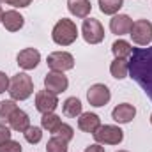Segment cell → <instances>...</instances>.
Returning a JSON list of instances; mask_svg holds the SVG:
<instances>
[{"mask_svg":"<svg viewBox=\"0 0 152 152\" xmlns=\"http://www.w3.org/2000/svg\"><path fill=\"white\" fill-rule=\"evenodd\" d=\"M78 127H80L83 133H92V134H94V133L101 127V118H99V115L90 113V112L81 113L80 118H78Z\"/></svg>","mask_w":152,"mask_h":152,"instance_id":"obj_14","label":"cell"},{"mask_svg":"<svg viewBox=\"0 0 152 152\" xmlns=\"http://www.w3.org/2000/svg\"><path fill=\"white\" fill-rule=\"evenodd\" d=\"M81 36L88 44H99L104 39V28L99 23V20L87 18L83 20V25H81Z\"/></svg>","mask_w":152,"mask_h":152,"instance_id":"obj_6","label":"cell"},{"mask_svg":"<svg viewBox=\"0 0 152 152\" xmlns=\"http://www.w3.org/2000/svg\"><path fill=\"white\" fill-rule=\"evenodd\" d=\"M129 36L134 44L138 46H147L152 42V23L149 20H136L133 21Z\"/></svg>","mask_w":152,"mask_h":152,"instance_id":"obj_4","label":"cell"},{"mask_svg":"<svg viewBox=\"0 0 152 152\" xmlns=\"http://www.w3.org/2000/svg\"><path fill=\"white\" fill-rule=\"evenodd\" d=\"M9 81L11 80L7 78V75L0 71V94H4L5 90H9Z\"/></svg>","mask_w":152,"mask_h":152,"instance_id":"obj_30","label":"cell"},{"mask_svg":"<svg viewBox=\"0 0 152 152\" xmlns=\"http://www.w3.org/2000/svg\"><path fill=\"white\" fill-rule=\"evenodd\" d=\"M25 140L28 142V143H39L41 142V138H42V131H41V127H36V126H30L25 133Z\"/></svg>","mask_w":152,"mask_h":152,"instance_id":"obj_25","label":"cell"},{"mask_svg":"<svg viewBox=\"0 0 152 152\" xmlns=\"http://www.w3.org/2000/svg\"><path fill=\"white\" fill-rule=\"evenodd\" d=\"M112 51H113L115 58H127L133 53V46H131V42H127L124 39H117L112 44Z\"/></svg>","mask_w":152,"mask_h":152,"instance_id":"obj_20","label":"cell"},{"mask_svg":"<svg viewBox=\"0 0 152 152\" xmlns=\"http://www.w3.org/2000/svg\"><path fill=\"white\" fill-rule=\"evenodd\" d=\"M18 110L14 99H7V101H2L0 103V118L2 120H9V117Z\"/></svg>","mask_w":152,"mask_h":152,"instance_id":"obj_24","label":"cell"},{"mask_svg":"<svg viewBox=\"0 0 152 152\" xmlns=\"http://www.w3.org/2000/svg\"><path fill=\"white\" fill-rule=\"evenodd\" d=\"M67 9L76 18H88L90 14V0H67Z\"/></svg>","mask_w":152,"mask_h":152,"instance_id":"obj_17","label":"cell"},{"mask_svg":"<svg viewBox=\"0 0 152 152\" xmlns=\"http://www.w3.org/2000/svg\"><path fill=\"white\" fill-rule=\"evenodd\" d=\"M94 140L101 145H118L124 140V131L117 126H101L94 133Z\"/></svg>","mask_w":152,"mask_h":152,"instance_id":"obj_5","label":"cell"},{"mask_svg":"<svg viewBox=\"0 0 152 152\" xmlns=\"http://www.w3.org/2000/svg\"><path fill=\"white\" fill-rule=\"evenodd\" d=\"M67 143L69 142H66L64 138H60V136H51L50 140H48V143H46V152H67Z\"/></svg>","mask_w":152,"mask_h":152,"instance_id":"obj_23","label":"cell"},{"mask_svg":"<svg viewBox=\"0 0 152 152\" xmlns=\"http://www.w3.org/2000/svg\"><path fill=\"white\" fill-rule=\"evenodd\" d=\"M18 60V66L25 71H30V69H36L37 64L41 62V53H39L36 48H25L18 53L16 57Z\"/></svg>","mask_w":152,"mask_h":152,"instance_id":"obj_11","label":"cell"},{"mask_svg":"<svg viewBox=\"0 0 152 152\" xmlns=\"http://www.w3.org/2000/svg\"><path fill=\"white\" fill-rule=\"evenodd\" d=\"M0 152H21V143L14 140H7L0 143Z\"/></svg>","mask_w":152,"mask_h":152,"instance_id":"obj_27","label":"cell"},{"mask_svg":"<svg viewBox=\"0 0 152 152\" xmlns=\"http://www.w3.org/2000/svg\"><path fill=\"white\" fill-rule=\"evenodd\" d=\"M57 136H60V138H64L66 142H71L73 140V136H75V129L69 126V124H60V127H58V131L55 133Z\"/></svg>","mask_w":152,"mask_h":152,"instance_id":"obj_26","label":"cell"},{"mask_svg":"<svg viewBox=\"0 0 152 152\" xmlns=\"http://www.w3.org/2000/svg\"><path fill=\"white\" fill-rule=\"evenodd\" d=\"M110 97H112L110 88H108L106 85H103V83H96V85H92V87L88 88V92H87V99H88V103H90L92 106H96V108H101V106L108 104Z\"/></svg>","mask_w":152,"mask_h":152,"instance_id":"obj_8","label":"cell"},{"mask_svg":"<svg viewBox=\"0 0 152 152\" xmlns=\"http://www.w3.org/2000/svg\"><path fill=\"white\" fill-rule=\"evenodd\" d=\"M136 115V108L129 103H122V104H117L112 112V118L118 124H127L134 118Z\"/></svg>","mask_w":152,"mask_h":152,"instance_id":"obj_12","label":"cell"},{"mask_svg":"<svg viewBox=\"0 0 152 152\" xmlns=\"http://www.w3.org/2000/svg\"><path fill=\"white\" fill-rule=\"evenodd\" d=\"M110 73L117 80H124L129 75V62L126 58H115L110 66Z\"/></svg>","mask_w":152,"mask_h":152,"instance_id":"obj_18","label":"cell"},{"mask_svg":"<svg viewBox=\"0 0 152 152\" xmlns=\"http://www.w3.org/2000/svg\"><path fill=\"white\" fill-rule=\"evenodd\" d=\"M11 127H7L5 124H0V143H4V142H7V140H11Z\"/></svg>","mask_w":152,"mask_h":152,"instance_id":"obj_28","label":"cell"},{"mask_svg":"<svg viewBox=\"0 0 152 152\" xmlns=\"http://www.w3.org/2000/svg\"><path fill=\"white\" fill-rule=\"evenodd\" d=\"M151 124H152V115H151Z\"/></svg>","mask_w":152,"mask_h":152,"instance_id":"obj_33","label":"cell"},{"mask_svg":"<svg viewBox=\"0 0 152 152\" xmlns=\"http://www.w3.org/2000/svg\"><path fill=\"white\" fill-rule=\"evenodd\" d=\"M2 14H4V11H2V7H0V23H2Z\"/></svg>","mask_w":152,"mask_h":152,"instance_id":"obj_32","label":"cell"},{"mask_svg":"<svg viewBox=\"0 0 152 152\" xmlns=\"http://www.w3.org/2000/svg\"><path fill=\"white\" fill-rule=\"evenodd\" d=\"M133 27V20L127 14H115L113 18L110 20V30L117 34V36H124L129 34Z\"/></svg>","mask_w":152,"mask_h":152,"instance_id":"obj_13","label":"cell"},{"mask_svg":"<svg viewBox=\"0 0 152 152\" xmlns=\"http://www.w3.org/2000/svg\"><path fill=\"white\" fill-rule=\"evenodd\" d=\"M9 127L14 129V131H18V133H25V131L30 127V118H28V115L25 113L23 110L18 108L14 113L9 117Z\"/></svg>","mask_w":152,"mask_h":152,"instance_id":"obj_16","label":"cell"},{"mask_svg":"<svg viewBox=\"0 0 152 152\" xmlns=\"http://www.w3.org/2000/svg\"><path fill=\"white\" fill-rule=\"evenodd\" d=\"M129 75L152 101V46L133 50L129 58Z\"/></svg>","mask_w":152,"mask_h":152,"instance_id":"obj_1","label":"cell"},{"mask_svg":"<svg viewBox=\"0 0 152 152\" xmlns=\"http://www.w3.org/2000/svg\"><path fill=\"white\" fill-rule=\"evenodd\" d=\"M25 23V18L18 12V11H5L2 14V25L9 30V32H18Z\"/></svg>","mask_w":152,"mask_h":152,"instance_id":"obj_15","label":"cell"},{"mask_svg":"<svg viewBox=\"0 0 152 152\" xmlns=\"http://www.w3.org/2000/svg\"><path fill=\"white\" fill-rule=\"evenodd\" d=\"M0 2L7 5H14V7H28L32 4V0H0Z\"/></svg>","mask_w":152,"mask_h":152,"instance_id":"obj_29","label":"cell"},{"mask_svg":"<svg viewBox=\"0 0 152 152\" xmlns=\"http://www.w3.org/2000/svg\"><path fill=\"white\" fill-rule=\"evenodd\" d=\"M60 124H62L60 117L55 115V113H44L42 115V118H41V126H42V129H46V131H50V133H53V134L58 131Z\"/></svg>","mask_w":152,"mask_h":152,"instance_id":"obj_21","label":"cell"},{"mask_svg":"<svg viewBox=\"0 0 152 152\" xmlns=\"http://www.w3.org/2000/svg\"><path fill=\"white\" fill-rule=\"evenodd\" d=\"M124 5V0H99V9L103 14H110V16H115L120 7Z\"/></svg>","mask_w":152,"mask_h":152,"instance_id":"obj_22","label":"cell"},{"mask_svg":"<svg viewBox=\"0 0 152 152\" xmlns=\"http://www.w3.org/2000/svg\"><path fill=\"white\" fill-rule=\"evenodd\" d=\"M46 64L51 71L64 73V71H69V69L75 67V57L67 51H53V53L48 55Z\"/></svg>","mask_w":152,"mask_h":152,"instance_id":"obj_7","label":"cell"},{"mask_svg":"<svg viewBox=\"0 0 152 152\" xmlns=\"http://www.w3.org/2000/svg\"><path fill=\"white\" fill-rule=\"evenodd\" d=\"M85 152H104V147H101L99 143H94V145H88Z\"/></svg>","mask_w":152,"mask_h":152,"instance_id":"obj_31","label":"cell"},{"mask_svg":"<svg viewBox=\"0 0 152 152\" xmlns=\"http://www.w3.org/2000/svg\"><path fill=\"white\" fill-rule=\"evenodd\" d=\"M58 106V97H57V94H53V92H50V90H39L37 94H36V108H37V112L41 113H53L55 112V108Z\"/></svg>","mask_w":152,"mask_h":152,"instance_id":"obj_9","label":"cell"},{"mask_svg":"<svg viewBox=\"0 0 152 152\" xmlns=\"http://www.w3.org/2000/svg\"><path fill=\"white\" fill-rule=\"evenodd\" d=\"M44 87L46 90L53 92V94H60L64 90H67L69 87V80L64 73H58V71H50L48 75L44 76Z\"/></svg>","mask_w":152,"mask_h":152,"instance_id":"obj_10","label":"cell"},{"mask_svg":"<svg viewBox=\"0 0 152 152\" xmlns=\"http://www.w3.org/2000/svg\"><path fill=\"white\" fill-rule=\"evenodd\" d=\"M62 112L64 115L71 117V118H76L81 115V101L78 97H67L62 104Z\"/></svg>","mask_w":152,"mask_h":152,"instance_id":"obj_19","label":"cell"},{"mask_svg":"<svg viewBox=\"0 0 152 152\" xmlns=\"http://www.w3.org/2000/svg\"><path fill=\"white\" fill-rule=\"evenodd\" d=\"M118 152H127V151H118Z\"/></svg>","mask_w":152,"mask_h":152,"instance_id":"obj_34","label":"cell"},{"mask_svg":"<svg viewBox=\"0 0 152 152\" xmlns=\"http://www.w3.org/2000/svg\"><path fill=\"white\" fill-rule=\"evenodd\" d=\"M51 37L53 41L58 44V46H69L73 44L78 37V28H76V23L73 20H67V18H62L55 23L53 30H51Z\"/></svg>","mask_w":152,"mask_h":152,"instance_id":"obj_3","label":"cell"},{"mask_svg":"<svg viewBox=\"0 0 152 152\" xmlns=\"http://www.w3.org/2000/svg\"><path fill=\"white\" fill-rule=\"evenodd\" d=\"M7 92L11 94V97L14 101H25L34 92V81L27 73H18V75H14L11 78Z\"/></svg>","mask_w":152,"mask_h":152,"instance_id":"obj_2","label":"cell"}]
</instances>
